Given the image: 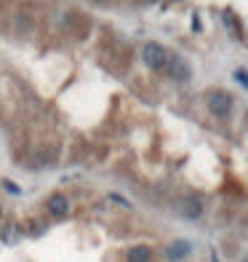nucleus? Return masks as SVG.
I'll list each match as a JSON object with an SVG mask.
<instances>
[{
    "label": "nucleus",
    "mask_w": 248,
    "mask_h": 262,
    "mask_svg": "<svg viewBox=\"0 0 248 262\" xmlns=\"http://www.w3.org/2000/svg\"><path fill=\"white\" fill-rule=\"evenodd\" d=\"M206 104L216 118H227L232 113V97L227 91H208L206 94Z\"/></svg>",
    "instance_id": "nucleus-1"
},
{
    "label": "nucleus",
    "mask_w": 248,
    "mask_h": 262,
    "mask_svg": "<svg viewBox=\"0 0 248 262\" xmlns=\"http://www.w3.org/2000/svg\"><path fill=\"white\" fill-rule=\"evenodd\" d=\"M141 59H144V64L150 70H163L165 59H168V51H165L160 43H147L144 49H141Z\"/></svg>",
    "instance_id": "nucleus-2"
},
{
    "label": "nucleus",
    "mask_w": 248,
    "mask_h": 262,
    "mask_svg": "<svg viewBox=\"0 0 248 262\" xmlns=\"http://www.w3.org/2000/svg\"><path fill=\"white\" fill-rule=\"evenodd\" d=\"M163 70H168V75L173 78V80H179V83H187L192 78V67L184 62V59H179V56H171L168 54V59H165V67Z\"/></svg>",
    "instance_id": "nucleus-3"
},
{
    "label": "nucleus",
    "mask_w": 248,
    "mask_h": 262,
    "mask_svg": "<svg viewBox=\"0 0 248 262\" xmlns=\"http://www.w3.org/2000/svg\"><path fill=\"white\" fill-rule=\"evenodd\" d=\"M48 211L54 214V217H67V211H69V201L64 195H51L48 198Z\"/></svg>",
    "instance_id": "nucleus-4"
},
{
    "label": "nucleus",
    "mask_w": 248,
    "mask_h": 262,
    "mask_svg": "<svg viewBox=\"0 0 248 262\" xmlns=\"http://www.w3.org/2000/svg\"><path fill=\"white\" fill-rule=\"evenodd\" d=\"M190 249H192L190 241H173V244L168 246V252H165V254H168L171 259H182V257L190 254Z\"/></svg>",
    "instance_id": "nucleus-5"
},
{
    "label": "nucleus",
    "mask_w": 248,
    "mask_h": 262,
    "mask_svg": "<svg viewBox=\"0 0 248 262\" xmlns=\"http://www.w3.org/2000/svg\"><path fill=\"white\" fill-rule=\"evenodd\" d=\"M182 214L187 220H197L200 217V201L197 198H184L182 201Z\"/></svg>",
    "instance_id": "nucleus-6"
},
{
    "label": "nucleus",
    "mask_w": 248,
    "mask_h": 262,
    "mask_svg": "<svg viewBox=\"0 0 248 262\" xmlns=\"http://www.w3.org/2000/svg\"><path fill=\"white\" fill-rule=\"evenodd\" d=\"M152 252L150 246H131L128 249V262H150Z\"/></svg>",
    "instance_id": "nucleus-7"
},
{
    "label": "nucleus",
    "mask_w": 248,
    "mask_h": 262,
    "mask_svg": "<svg viewBox=\"0 0 248 262\" xmlns=\"http://www.w3.org/2000/svg\"><path fill=\"white\" fill-rule=\"evenodd\" d=\"M3 187L8 190V193H14V195H19V193H21V187H19L16 182H11V180H3Z\"/></svg>",
    "instance_id": "nucleus-8"
},
{
    "label": "nucleus",
    "mask_w": 248,
    "mask_h": 262,
    "mask_svg": "<svg viewBox=\"0 0 248 262\" xmlns=\"http://www.w3.org/2000/svg\"><path fill=\"white\" fill-rule=\"evenodd\" d=\"M235 78H238V83H240V86H248V78H245V70H238V73H235Z\"/></svg>",
    "instance_id": "nucleus-9"
},
{
    "label": "nucleus",
    "mask_w": 248,
    "mask_h": 262,
    "mask_svg": "<svg viewBox=\"0 0 248 262\" xmlns=\"http://www.w3.org/2000/svg\"><path fill=\"white\" fill-rule=\"evenodd\" d=\"M110 198L115 201V204H120V206H131V204H128V201H126V198H120V195H117V193H112Z\"/></svg>",
    "instance_id": "nucleus-10"
}]
</instances>
